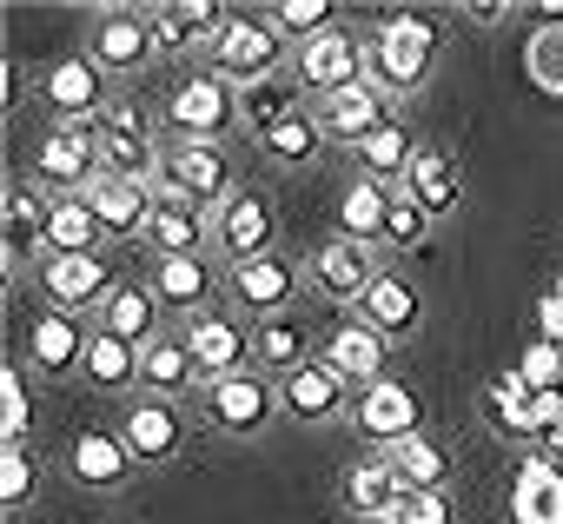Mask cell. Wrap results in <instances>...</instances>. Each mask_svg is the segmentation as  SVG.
<instances>
[{
    "instance_id": "cell-47",
    "label": "cell",
    "mask_w": 563,
    "mask_h": 524,
    "mask_svg": "<svg viewBox=\"0 0 563 524\" xmlns=\"http://www.w3.org/2000/svg\"><path fill=\"white\" fill-rule=\"evenodd\" d=\"M517 385L537 399V392H563V346H543V339H530L523 352H517Z\"/></svg>"
},
{
    "instance_id": "cell-41",
    "label": "cell",
    "mask_w": 563,
    "mask_h": 524,
    "mask_svg": "<svg viewBox=\"0 0 563 524\" xmlns=\"http://www.w3.org/2000/svg\"><path fill=\"white\" fill-rule=\"evenodd\" d=\"M87 379H93L100 392H133V385H140V346H126V339H113V332H93V346H87Z\"/></svg>"
},
{
    "instance_id": "cell-38",
    "label": "cell",
    "mask_w": 563,
    "mask_h": 524,
    "mask_svg": "<svg viewBox=\"0 0 563 524\" xmlns=\"http://www.w3.org/2000/svg\"><path fill=\"white\" fill-rule=\"evenodd\" d=\"M477 412H484V425H490L497 438H510V445H537V432H530V392L517 385V372H497V379L484 385Z\"/></svg>"
},
{
    "instance_id": "cell-30",
    "label": "cell",
    "mask_w": 563,
    "mask_h": 524,
    "mask_svg": "<svg viewBox=\"0 0 563 524\" xmlns=\"http://www.w3.org/2000/svg\"><path fill=\"white\" fill-rule=\"evenodd\" d=\"M140 392H153V399H186V392H206V372L192 365V352H186V339L179 332H159L146 352H140Z\"/></svg>"
},
{
    "instance_id": "cell-26",
    "label": "cell",
    "mask_w": 563,
    "mask_h": 524,
    "mask_svg": "<svg viewBox=\"0 0 563 524\" xmlns=\"http://www.w3.org/2000/svg\"><path fill=\"white\" fill-rule=\"evenodd\" d=\"M206 245H212V212L159 193V206L146 219V252L153 259H206Z\"/></svg>"
},
{
    "instance_id": "cell-17",
    "label": "cell",
    "mask_w": 563,
    "mask_h": 524,
    "mask_svg": "<svg viewBox=\"0 0 563 524\" xmlns=\"http://www.w3.org/2000/svg\"><path fill=\"white\" fill-rule=\"evenodd\" d=\"M87 54L100 61V74H140L159 47H153V21L140 8H100L93 14V34H87Z\"/></svg>"
},
{
    "instance_id": "cell-10",
    "label": "cell",
    "mask_w": 563,
    "mask_h": 524,
    "mask_svg": "<svg viewBox=\"0 0 563 524\" xmlns=\"http://www.w3.org/2000/svg\"><path fill=\"white\" fill-rule=\"evenodd\" d=\"M292 80H299V94H319V100L358 87L365 80V41L352 28H325L319 41L292 47Z\"/></svg>"
},
{
    "instance_id": "cell-48",
    "label": "cell",
    "mask_w": 563,
    "mask_h": 524,
    "mask_svg": "<svg viewBox=\"0 0 563 524\" xmlns=\"http://www.w3.org/2000/svg\"><path fill=\"white\" fill-rule=\"evenodd\" d=\"M34 484H41V465L27 458V445H0V504L27 511L34 504Z\"/></svg>"
},
{
    "instance_id": "cell-20",
    "label": "cell",
    "mask_w": 563,
    "mask_h": 524,
    "mask_svg": "<svg viewBox=\"0 0 563 524\" xmlns=\"http://www.w3.org/2000/svg\"><path fill=\"white\" fill-rule=\"evenodd\" d=\"M352 425H358L365 445L391 451L398 438L418 432V392H411L405 379H378V385H365V392L352 399Z\"/></svg>"
},
{
    "instance_id": "cell-35",
    "label": "cell",
    "mask_w": 563,
    "mask_h": 524,
    "mask_svg": "<svg viewBox=\"0 0 563 524\" xmlns=\"http://www.w3.org/2000/svg\"><path fill=\"white\" fill-rule=\"evenodd\" d=\"M100 332H113V339H126V346L146 352L159 339V299L146 286H113V299L100 306Z\"/></svg>"
},
{
    "instance_id": "cell-1",
    "label": "cell",
    "mask_w": 563,
    "mask_h": 524,
    "mask_svg": "<svg viewBox=\"0 0 563 524\" xmlns=\"http://www.w3.org/2000/svg\"><path fill=\"white\" fill-rule=\"evenodd\" d=\"M438 21L424 14H391L365 34V80L385 94V100H411L431 74H438Z\"/></svg>"
},
{
    "instance_id": "cell-36",
    "label": "cell",
    "mask_w": 563,
    "mask_h": 524,
    "mask_svg": "<svg viewBox=\"0 0 563 524\" xmlns=\"http://www.w3.org/2000/svg\"><path fill=\"white\" fill-rule=\"evenodd\" d=\"M385 465L398 471L405 491H444V484H451V451H444L438 438H424V432L398 438V445L385 451Z\"/></svg>"
},
{
    "instance_id": "cell-16",
    "label": "cell",
    "mask_w": 563,
    "mask_h": 524,
    "mask_svg": "<svg viewBox=\"0 0 563 524\" xmlns=\"http://www.w3.org/2000/svg\"><path fill=\"white\" fill-rule=\"evenodd\" d=\"M352 385L325 365V359H312V365H299L292 379H278V412H286L292 425H332V418H352Z\"/></svg>"
},
{
    "instance_id": "cell-37",
    "label": "cell",
    "mask_w": 563,
    "mask_h": 524,
    "mask_svg": "<svg viewBox=\"0 0 563 524\" xmlns=\"http://www.w3.org/2000/svg\"><path fill=\"white\" fill-rule=\"evenodd\" d=\"M352 160H358V179H378V186H405V173H411V160H418V140L391 120V127H378L365 146H352Z\"/></svg>"
},
{
    "instance_id": "cell-11",
    "label": "cell",
    "mask_w": 563,
    "mask_h": 524,
    "mask_svg": "<svg viewBox=\"0 0 563 524\" xmlns=\"http://www.w3.org/2000/svg\"><path fill=\"white\" fill-rule=\"evenodd\" d=\"M41 100L54 107V127H93V120L113 107L107 74H100L93 54H67V61H54V67L41 74Z\"/></svg>"
},
{
    "instance_id": "cell-49",
    "label": "cell",
    "mask_w": 563,
    "mask_h": 524,
    "mask_svg": "<svg viewBox=\"0 0 563 524\" xmlns=\"http://www.w3.org/2000/svg\"><path fill=\"white\" fill-rule=\"evenodd\" d=\"M391 524H457V498L451 491H405Z\"/></svg>"
},
{
    "instance_id": "cell-45",
    "label": "cell",
    "mask_w": 563,
    "mask_h": 524,
    "mask_svg": "<svg viewBox=\"0 0 563 524\" xmlns=\"http://www.w3.org/2000/svg\"><path fill=\"white\" fill-rule=\"evenodd\" d=\"M306 100L292 94V87H278V80H265V87H245L239 94V113H245V127L252 133H265V127H278V120H292Z\"/></svg>"
},
{
    "instance_id": "cell-42",
    "label": "cell",
    "mask_w": 563,
    "mask_h": 524,
    "mask_svg": "<svg viewBox=\"0 0 563 524\" xmlns=\"http://www.w3.org/2000/svg\"><path fill=\"white\" fill-rule=\"evenodd\" d=\"M523 67L543 94L563 100V8H543V28L523 41Z\"/></svg>"
},
{
    "instance_id": "cell-29",
    "label": "cell",
    "mask_w": 563,
    "mask_h": 524,
    "mask_svg": "<svg viewBox=\"0 0 563 524\" xmlns=\"http://www.w3.org/2000/svg\"><path fill=\"white\" fill-rule=\"evenodd\" d=\"M87 199H93L107 239H146V219H153V206H159V186H146V179H113V173H107Z\"/></svg>"
},
{
    "instance_id": "cell-4",
    "label": "cell",
    "mask_w": 563,
    "mask_h": 524,
    "mask_svg": "<svg viewBox=\"0 0 563 524\" xmlns=\"http://www.w3.org/2000/svg\"><path fill=\"white\" fill-rule=\"evenodd\" d=\"M159 127H166V140H225L232 127H245L239 87H225L219 74H192V80H179L166 94Z\"/></svg>"
},
{
    "instance_id": "cell-39",
    "label": "cell",
    "mask_w": 563,
    "mask_h": 524,
    "mask_svg": "<svg viewBox=\"0 0 563 524\" xmlns=\"http://www.w3.org/2000/svg\"><path fill=\"white\" fill-rule=\"evenodd\" d=\"M319 146H325V133H319V113H312V107H299L292 120H278V127L258 133V153H265L272 166H312Z\"/></svg>"
},
{
    "instance_id": "cell-13",
    "label": "cell",
    "mask_w": 563,
    "mask_h": 524,
    "mask_svg": "<svg viewBox=\"0 0 563 524\" xmlns=\"http://www.w3.org/2000/svg\"><path fill=\"white\" fill-rule=\"evenodd\" d=\"M179 339H186L192 365L206 372V385H212V379H232V372H258V365H252V326H245L239 313H219V306H212V313L186 319Z\"/></svg>"
},
{
    "instance_id": "cell-27",
    "label": "cell",
    "mask_w": 563,
    "mask_h": 524,
    "mask_svg": "<svg viewBox=\"0 0 563 524\" xmlns=\"http://www.w3.org/2000/svg\"><path fill=\"white\" fill-rule=\"evenodd\" d=\"M252 365H258L265 379H292L299 365H312V326H306V313L258 319V326H252Z\"/></svg>"
},
{
    "instance_id": "cell-21",
    "label": "cell",
    "mask_w": 563,
    "mask_h": 524,
    "mask_svg": "<svg viewBox=\"0 0 563 524\" xmlns=\"http://www.w3.org/2000/svg\"><path fill=\"white\" fill-rule=\"evenodd\" d=\"M41 293H47L54 313L87 319V313H100L113 299V273H107V259H47V266H41Z\"/></svg>"
},
{
    "instance_id": "cell-7",
    "label": "cell",
    "mask_w": 563,
    "mask_h": 524,
    "mask_svg": "<svg viewBox=\"0 0 563 524\" xmlns=\"http://www.w3.org/2000/svg\"><path fill=\"white\" fill-rule=\"evenodd\" d=\"M225 293L239 313L258 319H278V313H299V293H306V266L286 252H265V259H245V266H225Z\"/></svg>"
},
{
    "instance_id": "cell-19",
    "label": "cell",
    "mask_w": 563,
    "mask_h": 524,
    "mask_svg": "<svg viewBox=\"0 0 563 524\" xmlns=\"http://www.w3.org/2000/svg\"><path fill=\"white\" fill-rule=\"evenodd\" d=\"M146 21L159 54H212L232 14L212 8V0H159V8H146Z\"/></svg>"
},
{
    "instance_id": "cell-9",
    "label": "cell",
    "mask_w": 563,
    "mask_h": 524,
    "mask_svg": "<svg viewBox=\"0 0 563 524\" xmlns=\"http://www.w3.org/2000/svg\"><path fill=\"white\" fill-rule=\"evenodd\" d=\"M378 259H385L378 245H358V239L339 232V239H325V245L306 259V286H312L325 306H358V299L378 286V273H385Z\"/></svg>"
},
{
    "instance_id": "cell-8",
    "label": "cell",
    "mask_w": 563,
    "mask_h": 524,
    "mask_svg": "<svg viewBox=\"0 0 563 524\" xmlns=\"http://www.w3.org/2000/svg\"><path fill=\"white\" fill-rule=\"evenodd\" d=\"M34 179H41L47 199H80V193H93V186L107 179L100 146H93V127H54V133L41 140V153H34Z\"/></svg>"
},
{
    "instance_id": "cell-22",
    "label": "cell",
    "mask_w": 563,
    "mask_h": 524,
    "mask_svg": "<svg viewBox=\"0 0 563 524\" xmlns=\"http://www.w3.org/2000/svg\"><path fill=\"white\" fill-rule=\"evenodd\" d=\"M312 113H319V133H325L332 146H365L378 127H391V100H385L372 80H358V87H345V94L319 100Z\"/></svg>"
},
{
    "instance_id": "cell-44",
    "label": "cell",
    "mask_w": 563,
    "mask_h": 524,
    "mask_svg": "<svg viewBox=\"0 0 563 524\" xmlns=\"http://www.w3.org/2000/svg\"><path fill=\"white\" fill-rule=\"evenodd\" d=\"M272 14V28L278 34H286V41H319L325 28H339V8H332V0H278V8H265Z\"/></svg>"
},
{
    "instance_id": "cell-23",
    "label": "cell",
    "mask_w": 563,
    "mask_h": 524,
    "mask_svg": "<svg viewBox=\"0 0 563 524\" xmlns=\"http://www.w3.org/2000/svg\"><path fill=\"white\" fill-rule=\"evenodd\" d=\"M133 451H126V438L120 432H107V425H87V432H74V445H67V478L74 484H87V491H120L126 478H133Z\"/></svg>"
},
{
    "instance_id": "cell-28",
    "label": "cell",
    "mask_w": 563,
    "mask_h": 524,
    "mask_svg": "<svg viewBox=\"0 0 563 524\" xmlns=\"http://www.w3.org/2000/svg\"><path fill=\"white\" fill-rule=\"evenodd\" d=\"M405 193L431 212V226H444V219L464 206V173H457V160H451L444 146H418V160H411V173H405Z\"/></svg>"
},
{
    "instance_id": "cell-14",
    "label": "cell",
    "mask_w": 563,
    "mask_h": 524,
    "mask_svg": "<svg viewBox=\"0 0 563 524\" xmlns=\"http://www.w3.org/2000/svg\"><path fill=\"white\" fill-rule=\"evenodd\" d=\"M0 266H8V286L27 273V266H47V199L41 186L14 179L8 186V206H0Z\"/></svg>"
},
{
    "instance_id": "cell-56",
    "label": "cell",
    "mask_w": 563,
    "mask_h": 524,
    "mask_svg": "<svg viewBox=\"0 0 563 524\" xmlns=\"http://www.w3.org/2000/svg\"><path fill=\"white\" fill-rule=\"evenodd\" d=\"M550 293H556V299H563V273H556V286H550Z\"/></svg>"
},
{
    "instance_id": "cell-5",
    "label": "cell",
    "mask_w": 563,
    "mask_h": 524,
    "mask_svg": "<svg viewBox=\"0 0 563 524\" xmlns=\"http://www.w3.org/2000/svg\"><path fill=\"white\" fill-rule=\"evenodd\" d=\"M93 146H100V166H107L113 179H146V186H153L166 133H153L146 107H133V100H113V107L93 120Z\"/></svg>"
},
{
    "instance_id": "cell-2",
    "label": "cell",
    "mask_w": 563,
    "mask_h": 524,
    "mask_svg": "<svg viewBox=\"0 0 563 524\" xmlns=\"http://www.w3.org/2000/svg\"><path fill=\"white\" fill-rule=\"evenodd\" d=\"M292 61V41L272 28V14H232L225 21V34H219V47L206 54V74H219L225 87H265V80H278V67Z\"/></svg>"
},
{
    "instance_id": "cell-3",
    "label": "cell",
    "mask_w": 563,
    "mask_h": 524,
    "mask_svg": "<svg viewBox=\"0 0 563 524\" xmlns=\"http://www.w3.org/2000/svg\"><path fill=\"white\" fill-rule=\"evenodd\" d=\"M153 186H159L166 199L199 206V212H219V206L239 193V186H232V160H225L219 140H166V146H159Z\"/></svg>"
},
{
    "instance_id": "cell-25",
    "label": "cell",
    "mask_w": 563,
    "mask_h": 524,
    "mask_svg": "<svg viewBox=\"0 0 563 524\" xmlns=\"http://www.w3.org/2000/svg\"><path fill=\"white\" fill-rule=\"evenodd\" d=\"M212 286H219L212 259H153V280H146V293L159 299V313H179V319L212 313Z\"/></svg>"
},
{
    "instance_id": "cell-15",
    "label": "cell",
    "mask_w": 563,
    "mask_h": 524,
    "mask_svg": "<svg viewBox=\"0 0 563 524\" xmlns=\"http://www.w3.org/2000/svg\"><path fill=\"white\" fill-rule=\"evenodd\" d=\"M120 438H126V451H133L140 465H173V458L186 451V412H179L173 399L140 392V399L120 412Z\"/></svg>"
},
{
    "instance_id": "cell-51",
    "label": "cell",
    "mask_w": 563,
    "mask_h": 524,
    "mask_svg": "<svg viewBox=\"0 0 563 524\" xmlns=\"http://www.w3.org/2000/svg\"><path fill=\"white\" fill-rule=\"evenodd\" d=\"M537 339H543V346H563V299H556V293L537 299Z\"/></svg>"
},
{
    "instance_id": "cell-12",
    "label": "cell",
    "mask_w": 563,
    "mask_h": 524,
    "mask_svg": "<svg viewBox=\"0 0 563 524\" xmlns=\"http://www.w3.org/2000/svg\"><path fill=\"white\" fill-rule=\"evenodd\" d=\"M272 239H278V212H272V199H265V193H252V186H239V193L212 212V252L225 259V266L265 259V252H272Z\"/></svg>"
},
{
    "instance_id": "cell-31",
    "label": "cell",
    "mask_w": 563,
    "mask_h": 524,
    "mask_svg": "<svg viewBox=\"0 0 563 524\" xmlns=\"http://www.w3.org/2000/svg\"><path fill=\"white\" fill-rule=\"evenodd\" d=\"M510 524H563V465L530 451L510 484Z\"/></svg>"
},
{
    "instance_id": "cell-18",
    "label": "cell",
    "mask_w": 563,
    "mask_h": 524,
    "mask_svg": "<svg viewBox=\"0 0 563 524\" xmlns=\"http://www.w3.org/2000/svg\"><path fill=\"white\" fill-rule=\"evenodd\" d=\"M87 346H93V332L74 319V313H41L27 332H21V359L41 372V379H67V372H87Z\"/></svg>"
},
{
    "instance_id": "cell-6",
    "label": "cell",
    "mask_w": 563,
    "mask_h": 524,
    "mask_svg": "<svg viewBox=\"0 0 563 524\" xmlns=\"http://www.w3.org/2000/svg\"><path fill=\"white\" fill-rule=\"evenodd\" d=\"M199 418L225 438H258L272 418H278V379L265 372H232V379H212L199 392Z\"/></svg>"
},
{
    "instance_id": "cell-33",
    "label": "cell",
    "mask_w": 563,
    "mask_h": 524,
    "mask_svg": "<svg viewBox=\"0 0 563 524\" xmlns=\"http://www.w3.org/2000/svg\"><path fill=\"white\" fill-rule=\"evenodd\" d=\"M358 326H372L378 339H411L424 326V299L398 280V273H378V286L358 299Z\"/></svg>"
},
{
    "instance_id": "cell-54",
    "label": "cell",
    "mask_w": 563,
    "mask_h": 524,
    "mask_svg": "<svg viewBox=\"0 0 563 524\" xmlns=\"http://www.w3.org/2000/svg\"><path fill=\"white\" fill-rule=\"evenodd\" d=\"M543 458H550V465H563V438H550V445H543Z\"/></svg>"
},
{
    "instance_id": "cell-50",
    "label": "cell",
    "mask_w": 563,
    "mask_h": 524,
    "mask_svg": "<svg viewBox=\"0 0 563 524\" xmlns=\"http://www.w3.org/2000/svg\"><path fill=\"white\" fill-rule=\"evenodd\" d=\"M530 432H537V445L563 438V392H537L530 399Z\"/></svg>"
},
{
    "instance_id": "cell-53",
    "label": "cell",
    "mask_w": 563,
    "mask_h": 524,
    "mask_svg": "<svg viewBox=\"0 0 563 524\" xmlns=\"http://www.w3.org/2000/svg\"><path fill=\"white\" fill-rule=\"evenodd\" d=\"M14 87H21V67H14V61H0V107H14V100H21Z\"/></svg>"
},
{
    "instance_id": "cell-52",
    "label": "cell",
    "mask_w": 563,
    "mask_h": 524,
    "mask_svg": "<svg viewBox=\"0 0 563 524\" xmlns=\"http://www.w3.org/2000/svg\"><path fill=\"white\" fill-rule=\"evenodd\" d=\"M464 21H477V28H497V21H510V8H504V0H471V8H464Z\"/></svg>"
},
{
    "instance_id": "cell-32",
    "label": "cell",
    "mask_w": 563,
    "mask_h": 524,
    "mask_svg": "<svg viewBox=\"0 0 563 524\" xmlns=\"http://www.w3.org/2000/svg\"><path fill=\"white\" fill-rule=\"evenodd\" d=\"M107 226L93 212V199H47V259H100Z\"/></svg>"
},
{
    "instance_id": "cell-34",
    "label": "cell",
    "mask_w": 563,
    "mask_h": 524,
    "mask_svg": "<svg viewBox=\"0 0 563 524\" xmlns=\"http://www.w3.org/2000/svg\"><path fill=\"white\" fill-rule=\"evenodd\" d=\"M339 498H345V511H352V517H391V511H398V498H405V484H398V471L385 465V451H372V458H358V465L345 471Z\"/></svg>"
},
{
    "instance_id": "cell-24",
    "label": "cell",
    "mask_w": 563,
    "mask_h": 524,
    "mask_svg": "<svg viewBox=\"0 0 563 524\" xmlns=\"http://www.w3.org/2000/svg\"><path fill=\"white\" fill-rule=\"evenodd\" d=\"M319 359L352 385V392H365V385H378V379H391L385 372V359H391V339H378L372 326H358V319H345L339 332H325V346H319Z\"/></svg>"
},
{
    "instance_id": "cell-55",
    "label": "cell",
    "mask_w": 563,
    "mask_h": 524,
    "mask_svg": "<svg viewBox=\"0 0 563 524\" xmlns=\"http://www.w3.org/2000/svg\"><path fill=\"white\" fill-rule=\"evenodd\" d=\"M352 524H391V517H352Z\"/></svg>"
},
{
    "instance_id": "cell-46",
    "label": "cell",
    "mask_w": 563,
    "mask_h": 524,
    "mask_svg": "<svg viewBox=\"0 0 563 524\" xmlns=\"http://www.w3.org/2000/svg\"><path fill=\"white\" fill-rule=\"evenodd\" d=\"M27 372L21 365H0V445H27Z\"/></svg>"
},
{
    "instance_id": "cell-40",
    "label": "cell",
    "mask_w": 563,
    "mask_h": 524,
    "mask_svg": "<svg viewBox=\"0 0 563 524\" xmlns=\"http://www.w3.org/2000/svg\"><path fill=\"white\" fill-rule=\"evenodd\" d=\"M385 206H391V186H378V179H352L345 199H339V232L358 239V245H378V232H385Z\"/></svg>"
},
{
    "instance_id": "cell-43",
    "label": "cell",
    "mask_w": 563,
    "mask_h": 524,
    "mask_svg": "<svg viewBox=\"0 0 563 524\" xmlns=\"http://www.w3.org/2000/svg\"><path fill=\"white\" fill-rule=\"evenodd\" d=\"M424 239H431V212L405 193V186H391V206H385V232H378V252H424Z\"/></svg>"
}]
</instances>
